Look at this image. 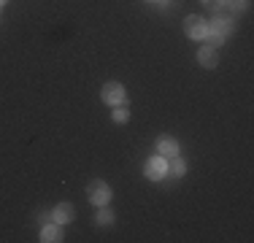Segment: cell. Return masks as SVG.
<instances>
[{"instance_id":"obj_1","label":"cell","mask_w":254,"mask_h":243,"mask_svg":"<svg viewBox=\"0 0 254 243\" xmlns=\"http://www.w3.org/2000/svg\"><path fill=\"white\" fill-rule=\"evenodd\" d=\"M235 30V22L233 16H214V19L208 22V33H205V41H208V46H219L225 44V38Z\"/></svg>"},{"instance_id":"obj_2","label":"cell","mask_w":254,"mask_h":243,"mask_svg":"<svg viewBox=\"0 0 254 243\" xmlns=\"http://www.w3.org/2000/svg\"><path fill=\"white\" fill-rule=\"evenodd\" d=\"M87 197H89V203H95V205H108V200H111V186L100 179H92L87 184Z\"/></svg>"},{"instance_id":"obj_3","label":"cell","mask_w":254,"mask_h":243,"mask_svg":"<svg viewBox=\"0 0 254 243\" xmlns=\"http://www.w3.org/2000/svg\"><path fill=\"white\" fill-rule=\"evenodd\" d=\"M184 33H187V38H192V41H205L208 22H205L203 16H197V14H190L184 19Z\"/></svg>"},{"instance_id":"obj_4","label":"cell","mask_w":254,"mask_h":243,"mask_svg":"<svg viewBox=\"0 0 254 243\" xmlns=\"http://www.w3.org/2000/svg\"><path fill=\"white\" fill-rule=\"evenodd\" d=\"M100 100L106 103V106H122V103L127 100L125 87H122V84H117V81L103 84V89H100Z\"/></svg>"},{"instance_id":"obj_5","label":"cell","mask_w":254,"mask_h":243,"mask_svg":"<svg viewBox=\"0 0 254 243\" xmlns=\"http://www.w3.org/2000/svg\"><path fill=\"white\" fill-rule=\"evenodd\" d=\"M168 173V160L165 157H149L146 160V165H143V176H146V179H152V181H160L162 176Z\"/></svg>"},{"instance_id":"obj_6","label":"cell","mask_w":254,"mask_h":243,"mask_svg":"<svg viewBox=\"0 0 254 243\" xmlns=\"http://www.w3.org/2000/svg\"><path fill=\"white\" fill-rule=\"evenodd\" d=\"M157 154L165 157V160L176 157V154H179V143H176V138H171V135H160V138H157Z\"/></svg>"},{"instance_id":"obj_7","label":"cell","mask_w":254,"mask_h":243,"mask_svg":"<svg viewBox=\"0 0 254 243\" xmlns=\"http://www.w3.org/2000/svg\"><path fill=\"white\" fill-rule=\"evenodd\" d=\"M73 216H76V208L70 203H60L57 208L52 211V219L60 224V227H63V224H68V222H73Z\"/></svg>"},{"instance_id":"obj_8","label":"cell","mask_w":254,"mask_h":243,"mask_svg":"<svg viewBox=\"0 0 254 243\" xmlns=\"http://www.w3.org/2000/svg\"><path fill=\"white\" fill-rule=\"evenodd\" d=\"M197 62H200L203 68H216V62H219L216 46H200V52H197Z\"/></svg>"},{"instance_id":"obj_9","label":"cell","mask_w":254,"mask_h":243,"mask_svg":"<svg viewBox=\"0 0 254 243\" xmlns=\"http://www.w3.org/2000/svg\"><path fill=\"white\" fill-rule=\"evenodd\" d=\"M60 238H63V233H60V224L57 222H49L41 227V241L44 243H57Z\"/></svg>"},{"instance_id":"obj_10","label":"cell","mask_w":254,"mask_h":243,"mask_svg":"<svg viewBox=\"0 0 254 243\" xmlns=\"http://www.w3.org/2000/svg\"><path fill=\"white\" fill-rule=\"evenodd\" d=\"M184 173H187V162L181 160L179 154L171 157V160H168V176H171V179H181Z\"/></svg>"},{"instance_id":"obj_11","label":"cell","mask_w":254,"mask_h":243,"mask_svg":"<svg viewBox=\"0 0 254 243\" xmlns=\"http://www.w3.org/2000/svg\"><path fill=\"white\" fill-rule=\"evenodd\" d=\"M95 222H98L100 227H106V224H111V222H114V211H111V208H106V205H100V211L95 214Z\"/></svg>"},{"instance_id":"obj_12","label":"cell","mask_w":254,"mask_h":243,"mask_svg":"<svg viewBox=\"0 0 254 243\" xmlns=\"http://www.w3.org/2000/svg\"><path fill=\"white\" fill-rule=\"evenodd\" d=\"M246 0H225V5H222V8H227L230 14H241V11H246Z\"/></svg>"},{"instance_id":"obj_13","label":"cell","mask_w":254,"mask_h":243,"mask_svg":"<svg viewBox=\"0 0 254 243\" xmlns=\"http://www.w3.org/2000/svg\"><path fill=\"white\" fill-rule=\"evenodd\" d=\"M127 119H130V111H127L125 103H122V106H119L117 111H114V122H119V124H122V122H127Z\"/></svg>"},{"instance_id":"obj_14","label":"cell","mask_w":254,"mask_h":243,"mask_svg":"<svg viewBox=\"0 0 254 243\" xmlns=\"http://www.w3.org/2000/svg\"><path fill=\"white\" fill-rule=\"evenodd\" d=\"M200 3L205 5V8H211V11H219L222 5H225V0H200Z\"/></svg>"},{"instance_id":"obj_15","label":"cell","mask_w":254,"mask_h":243,"mask_svg":"<svg viewBox=\"0 0 254 243\" xmlns=\"http://www.w3.org/2000/svg\"><path fill=\"white\" fill-rule=\"evenodd\" d=\"M38 222H41V227H44V224H49V222H54V219H52V211H41V214H38Z\"/></svg>"},{"instance_id":"obj_16","label":"cell","mask_w":254,"mask_h":243,"mask_svg":"<svg viewBox=\"0 0 254 243\" xmlns=\"http://www.w3.org/2000/svg\"><path fill=\"white\" fill-rule=\"evenodd\" d=\"M5 3H8V0H0V8H3V5H5Z\"/></svg>"},{"instance_id":"obj_17","label":"cell","mask_w":254,"mask_h":243,"mask_svg":"<svg viewBox=\"0 0 254 243\" xmlns=\"http://www.w3.org/2000/svg\"><path fill=\"white\" fill-rule=\"evenodd\" d=\"M146 3H162V0H146Z\"/></svg>"}]
</instances>
